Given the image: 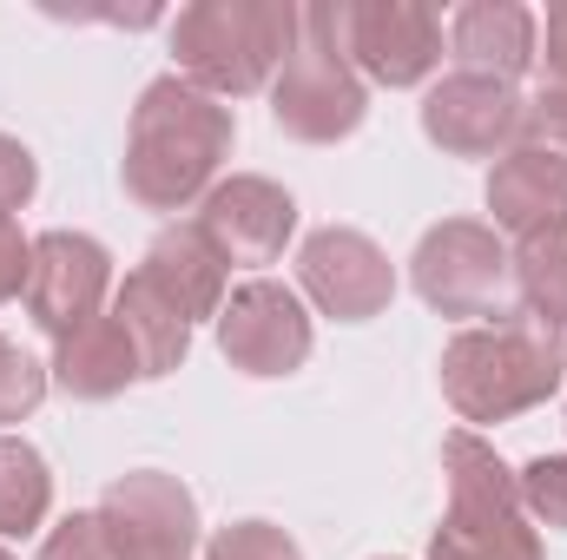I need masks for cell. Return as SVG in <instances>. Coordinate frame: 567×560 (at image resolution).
I'll return each mask as SVG.
<instances>
[{
    "label": "cell",
    "mask_w": 567,
    "mask_h": 560,
    "mask_svg": "<svg viewBox=\"0 0 567 560\" xmlns=\"http://www.w3.org/2000/svg\"><path fill=\"white\" fill-rule=\"evenodd\" d=\"M231 139H238V120L225 100L198 93L178 73L152 80L126 133V198H140L145 211H185L218 185Z\"/></svg>",
    "instance_id": "obj_1"
},
{
    "label": "cell",
    "mask_w": 567,
    "mask_h": 560,
    "mask_svg": "<svg viewBox=\"0 0 567 560\" xmlns=\"http://www.w3.org/2000/svg\"><path fill=\"white\" fill-rule=\"evenodd\" d=\"M561 383H567L561 336H548L522 310L502 317V323H468L442 350V396L468 428L522 416V409L548 403Z\"/></svg>",
    "instance_id": "obj_2"
},
{
    "label": "cell",
    "mask_w": 567,
    "mask_h": 560,
    "mask_svg": "<svg viewBox=\"0 0 567 560\" xmlns=\"http://www.w3.org/2000/svg\"><path fill=\"white\" fill-rule=\"evenodd\" d=\"M303 7L290 0H192L172 20L178 80H192L212 100H245L278 80V66L297 46Z\"/></svg>",
    "instance_id": "obj_3"
},
{
    "label": "cell",
    "mask_w": 567,
    "mask_h": 560,
    "mask_svg": "<svg viewBox=\"0 0 567 560\" xmlns=\"http://www.w3.org/2000/svg\"><path fill=\"white\" fill-rule=\"evenodd\" d=\"M442 475L449 515L429 541V560H542V535L522 508L515 468L475 428H455L442 442Z\"/></svg>",
    "instance_id": "obj_4"
},
{
    "label": "cell",
    "mask_w": 567,
    "mask_h": 560,
    "mask_svg": "<svg viewBox=\"0 0 567 560\" xmlns=\"http://www.w3.org/2000/svg\"><path fill=\"white\" fill-rule=\"evenodd\" d=\"M410 283L429 310L455 323H502L522 310L508 245L495 238V225H475V218H442L435 231H423L410 258Z\"/></svg>",
    "instance_id": "obj_5"
},
{
    "label": "cell",
    "mask_w": 567,
    "mask_h": 560,
    "mask_svg": "<svg viewBox=\"0 0 567 560\" xmlns=\"http://www.w3.org/2000/svg\"><path fill=\"white\" fill-rule=\"evenodd\" d=\"M363 113H370L363 73L337 53L330 20H323V0H317V7H303L297 46H290V60L278 66V80H271V120L303 145H337L363 126Z\"/></svg>",
    "instance_id": "obj_6"
},
{
    "label": "cell",
    "mask_w": 567,
    "mask_h": 560,
    "mask_svg": "<svg viewBox=\"0 0 567 560\" xmlns=\"http://www.w3.org/2000/svg\"><path fill=\"white\" fill-rule=\"evenodd\" d=\"M337 53L377 86H423L442 66V20L423 0H323Z\"/></svg>",
    "instance_id": "obj_7"
},
{
    "label": "cell",
    "mask_w": 567,
    "mask_h": 560,
    "mask_svg": "<svg viewBox=\"0 0 567 560\" xmlns=\"http://www.w3.org/2000/svg\"><path fill=\"white\" fill-rule=\"evenodd\" d=\"M218 350L245 376H290L310 356V310L278 278L238 283L218 310Z\"/></svg>",
    "instance_id": "obj_8"
},
{
    "label": "cell",
    "mask_w": 567,
    "mask_h": 560,
    "mask_svg": "<svg viewBox=\"0 0 567 560\" xmlns=\"http://www.w3.org/2000/svg\"><path fill=\"white\" fill-rule=\"evenodd\" d=\"M297 283H303V297H310L323 317H337V323H370V317H383L390 297H396V265L383 258L377 238H363V231H350V225H323V231H310L303 251H297Z\"/></svg>",
    "instance_id": "obj_9"
},
{
    "label": "cell",
    "mask_w": 567,
    "mask_h": 560,
    "mask_svg": "<svg viewBox=\"0 0 567 560\" xmlns=\"http://www.w3.org/2000/svg\"><path fill=\"white\" fill-rule=\"evenodd\" d=\"M113 290V258L86 231H40L33 238V271H27V317L60 343L80 323L106 317Z\"/></svg>",
    "instance_id": "obj_10"
},
{
    "label": "cell",
    "mask_w": 567,
    "mask_h": 560,
    "mask_svg": "<svg viewBox=\"0 0 567 560\" xmlns=\"http://www.w3.org/2000/svg\"><path fill=\"white\" fill-rule=\"evenodd\" d=\"M522 120L528 100L508 80H482V73H449L423 100V139L442 145L449 158H502L522 139Z\"/></svg>",
    "instance_id": "obj_11"
},
{
    "label": "cell",
    "mask_w": 567,
    "mask_h": 560,
    "mask_svg": "<svg viewBox=\"0 0 567 560\" xmlns=\"http://www.w3.org/2000/svg\"><path fill=\"white\" fill-rule=\"evenodd\" d=\"M198 231L212 238V251H218L225 265L265 271V265L284 258V245H290V231H297V205H290L284 185L238 172V178H218V185L205 191Z\"/></svg>",
    "instance_id": "obj_12"
},
{
    "label": "cell",
    "mask_w": 567,
    "mask_h": 560,
    "mask_svg": "<svg viewBox=\"0 0 567 560\" xmlns=\"http://www.w3.org/2000/svg\"><path fill=\"white\" fill-rule=\"evenodd\" d=\"M100 515L126 535L140 560H192L198 554V501L178 475L133 468L100 495Z\"/></svg>",
    "instance_id": "obj_13"
},
{
    "label": "cell",
    "mask_w": 567,
    "mask_h": 560,
    "mask_svg": "<svg viewBox=\"0 0 567 560\" xmlns=\"http://www.w3.org/2000/svg\"><path fill=\"white\" fill-rule=\"evenodd\" d=\"M488 211L515 238L567 225V145L542 139V133H522L488 172Z\"/></svg>",
    "instance_id": "obj_14"
},
{
    "label": "cell",
    "mask_w": 567,
    "mask_h": 560,
    "mask_svg": "<svg viewBox=\"0 0 567 560\" xmlns=\"http://www.w3.org/2000/svg\"><path fill=\"white\" fill-rule=\"evenodd\" d=\"M535 40H542V20L522 0H468L449 20L455 73H482V80H508V86L535 66Z\"/></svg>",
    "instance_id": "obj_15"
},
{
    "label": "cell",
    "mask_w": 567,
    "mask_h": 560,
    "mask_svg": "<svg viewBox=\"0 0 567 560\" xmlns=\"http://www.w3.org/2000/svg\"><path fill=\"white\" fill-rule=\"evenodd\" d=\"M225 271H231V265L212 251V238H205L198 225H172V231H158V238L145 245V258H140V278L152 283L185 323L225 310Z\"/></svg>",
    "instance_id": "obj_16"
},
{
    "label": "cell",
    "mask_w": 567,
    "mask_h": 560,
    "mask_svg": "<svg viewBox=\"0 0 567 560\" xmlns=\"http://www.w3.org/2000/svg\"><path fill=\"white\" fill-rule=\"evenodd\" d=\"M47 376H53L66 396H80V403H106V396H120V390L145 383L140 356H133V343H126V330H120L113 310L93 317V323H80L73 336H60Z\"/></svg>",
    "instance_id": "obj_17"
},
{
    "label": "cell",
    "mask_w": 567,
    "mask_h": 560,
    "mask_svg": "<svg viewBox=\"0 0 567 560\" xmlns=\"http://www.w3.org/2000/svg\"><path fill=\"white\" fill-rule=\"evenodd\" d=\"M113 317H120V330H126V343H133V356H140V376H172L178 363H185V350H192V323L152 290V283L133 271V278L113 290Z\"/></svg>",
    "instance_id": "obj_18"
},
{
    "label": "cell",
    "mask_w": 567,
    "mask_h": 560,
    "mask_svg": "<svg viewBox=\"0 0 567 560\" xmlns=\"http://www.w3.org/2000/svg\"><path fill=\"white\" fill-rule=\"evenodd\" d=\"M515 303L548 336L567 330V225H548L515 245Z\"/></svg>",
    "instance_id": "obj_19"
},
{
    "label": "cell",
    "mask_w": 567,
    "mask_h": 560,
    "mask_svg": "<svg viewBox=\"0 0 567 560\" xmlns=\"http://www.w3.org/2000/svg\"><path fill=\"white\" fill-rule=\"evenodd\" d=\"M53 475L27 435H0V541H27L47 528Z\"/></svg>",
    "instance_id": "obj_20"
},
{
    "label": "cell",
    "mask_w": 567,
    "mask_h": 560,
    "mask_svg": "<svg viewBox=\"0 0 567 560\" xmlns=\"http://www.w3.org/2000/svg\"><path fill=\"white\" fill-rule=\"evenodd\" d=\"M40 560H140V554L126 548V535L100 508H86V515H66L60 528H47Z\"/></svg>",
    "instance_id": "obj_21"
},
{
    "label": "cell",
    "mask_w": 567,
    "mask_h": 560,
    "mask_svg": "<svg viewBox=\"0 0 567 560\" xmlns=\"http://www.w3.org/2000/svg\"><path fill=\"white\" fill-rule=\"evenodd\" d=\"M515 488H522L528 521L561 528V535H567V455H535V462L515 475Z\"/></svg>",
    "instance_id": "obj_22"
},
{
    "label": "cell",
    "mask_w": 567,
    "mask_h": 560,
    "mask_svg": "<svg viewBox=\"0 0 567 560\" xmlns=\"http://www.w3.org/2000/svg\"><path fill=\"white\" fill-rule=\"evenodd\" d=\"M40 403H47V370L0 336V422H27Z\"/></svg>",
    "instance_id": "obj_23"
},
{
    "label": "cell",
    "mask_w": 567,
    "mask_h": 560,
    "mask_svg": "<svg viewBox=\"0 0 567 560\" xmlns=\"http://www.w3.org/2000/svg\"><path fill=\"white\" fill-rule=\"evenodd\" d=\"M205 560H303V548L271 521H231V528L212 535Z\"/></svg>",
    "instance_id": "obj_24"
},
{
    "label": "cell",
    "mask_w": 567,
    "mask_h": 560,
    "mask_svg": "<svg viewBox=\"0 0 567 560\" xmlns=\"http://www.w3.org/2000/svg\"><path fill=\"white\" fill-rule=\"evenodd\" d=\"M33 185H40L33 152H27L20 139H7V133H0V218H13V211L33 198Z\"/></svg>",
    "instance_id": "obj_25"
},
{
    "label": "cell",
    "mask_w": 567,
    "mask_h": 560,
    "mask_svg": "<svg viewBox=\"0 0 567 560\" xmlns=\"http://www.w3.org/2000/svg\"><path fill=\"white\" fill-rule=\"evenodd\" d=\"M27 271H33V238L20 231V218H0V303L27 297Z\"/></svg>",
    "instance_id": "obj_26"
},
{
    "label": "cell",
    "mask_w": 567,
    "mask_h": 560,
    "mask_svg": "<svg viewBox=\"0 0 567 560\" xmlns=\"http://www.w3.org/2000/svg\"><path fill=\"white\" fill-rule=\"evenodd\" d=\"M561 370H567V343H561Z\"/></svg>",
    "instance_id": "obj_27"
},
{
    "label": "cell",
    "mask_w": 567,
    "mask_h": 560,
    "mask_svg": "<svg viewBox=\"0 0 567 560\" xmlns=\"http://www.w3.org/2000/svg\"><path fill=\"white\" fill-rule=\"evenodd\" d=\"M0 560H13V554H7V548H0Z\"/></svg>",
    "instance_id": "obj_28"
}]
</instances>
